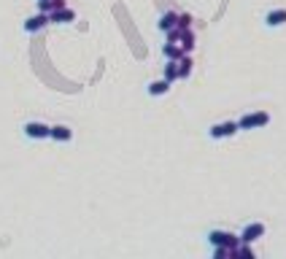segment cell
<instances>
[{"label": "cell", "instance_id": "cell-1", "mask_svg": "<svg viewBox=\"0 0 286 259\" xmlns=\"http://www.w3.org/2000/svg\"><path fill=\"white\" fill-rule=\"evenodd\" d=\"M270 122V116L265 111H256V113H249V116H243L241 122V130H254V127H265V124Z\"/></svg>", "mask_w": 286, "mask_h": 259}, {"label": "cell", "instance_id": "cell-2", "mask_svg": "<svg viewBox=\"0 0 286 259\" xmlns=\"http://www.w3.org/2000/svg\"><path fill=\"white\" fill-rule=\"evenodd\" d=\"M208 241H211L213 246L235 248L237 243H241V238H235V235H230V232H219V229H213V232H208Z\"/></svg>", "mask_w": 286, "mask_h": 259}, {"label": "cell", "instance_id": "cell-3", "mask_svg": "<svg viewBox=\"0 0 286 259\" xmlns=\"http://www.w3.org/2000/svg\"><path fill=\"white\" fill-rule=\"evenodd\" d=\"M237 130H241L237 122H222V124H213V127L208 130V135L211 138H227V135H235Z\"/></svg>", "mask_w": 286, "mask_h": 259}, {"label": "cell", "instance_id": "cell-4", "mask_svg": "<svg viewBox=\"0 0 286 259\" xmlns=\"http://www.w3.org/2000/svg\"><path fill=\"white\" fill-rule=\"evenodd\" d=\"M265 235V224H259V222H254V224H249L243 229V235H241V243H251V241H256V238H262Z\"/></svg>", "mask_w": 286, "mask_h": 259}, {"label": "cell", "instance_id": "cell-5", "mask_svg": "<svg viewBox=\"0 0 286 259\" xmlns=\"http://www.w3.org/2000/svg\"><path fill=\"white\" fill-rule=\"evenodd\" d=\"M265 25H268V27H281V25H286V11H283V8H278V11H270L268 16H265Z\"/></svg>", "mask_w": 286, "mask_h": 259}, {"label": "cell", "instance_id": "cell-6", "mask_svg": "<svg viewBox=\"0 0 286 259\" xmlns=\"http://www.w3.org/2000/svg\"><path fill=\"white\" fill-rule=\"evenodd\" d=\"M176 27H178V16L176 14H165V16H162L159 19V30H176Z\"/></svg>", "mask_w": 286, "mask_h": 259}, {"label": "cell", "instance_id": "cell-7", "mask_svg": "<svg viewBox=\"0 0 286 259\" xmlns=\"http://www.w3.org/2000/svg\"><path fill=\"white\" fill-rule=\"evenodd\" d=\"M170 89V81H154V84H149V95H165Z\"/></svg>", "mask_w": 286, "mask_h": 259}, {"label": "cell", "instance_id": "cell-8", "mask_svg": "<svg viewBox=\"0 0 286 259\" xmlns=\"http://www.w3.org/2000/svg\"><path fill=\"white\" fill-rule=\"evenodd\" d=\"M27 135L41 138V135H46V127H43V124H27Z\"/></svg>", "mask_w": 286, "mask_h": 259}, {"label": "cell", "instance_id": "cell-9", "mask_svg": "<svg viewBox=\"0 0 286 259\" xmlns=\"http://www.w3.org/2000/svg\"><path fill=\"white\" fill-rule=\"evenodd\" d=\"M165 57H168V60H181V49L173 46V43H168L165 46Z\"/></svg>", "mask_w": 286, "mask_h": 259}, {"label": "cell", "instance_id": "cell-10", "mask_svg": "<svg viewBox=\"0 0 286 259\" xmlns=\"http://www.w3.org/2000/svg\"><path fill=\"white\" fill-rule=\"evenodd\" d=\"M192 73V60H181V68H178V76L181 79H186V76Z\"/></svg>", "mask_w": 286, "mask_h": 259}, {"label": "cell", "instance_id": "cell-11", "mask_svg": "<svg viewBox=\"0 0 286 259\" xmlns=\"http://www.w3.org/2000/svg\"><path fill=\"white\" fill-rule=\"evenodd\" d=\"M165 79H168V81H173V79H178V65H176V62H168V70H165Z\"/></svg>", "mask_w": 286, "mask_h": 259}, {"label": "cell", "instance_id": "cell-12", "mask_svg": "<svg viewBox=\"0 0 286 259\" xmlns=\"http://www.w3.org/2000/svg\"><path fill=\"white\" fill-rule=\"evenodd\" d=\"M52 135H54V138L68 140V138H70V130H68V127H54V130H52Z\"/></svg>", "mask_w": 286, "mask_h": 259}, {"label": "cell", "instance_id": "cell-13", "mask_svg": "<svg viewBox=\"0 0 286 259\" xmlns=\"http://www.w3.org/2000/svg\"><path fill=\"white\" fill-rule=\"evenodd\" d=\"M227 254H230V251H227L224 246H216V251H213V256H216V259H224Z\"/></svg>", "mask_w": 286, "mask_h": 259}]
</instances>
